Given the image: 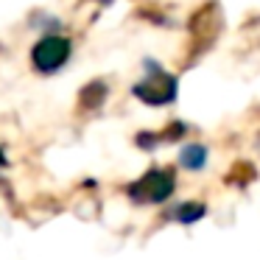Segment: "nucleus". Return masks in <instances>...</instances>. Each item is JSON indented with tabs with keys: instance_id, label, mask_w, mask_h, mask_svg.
Listing matches in <instances>:
<instances>
[{
	"instance_id": "obj_1",
	"label": "nucleus",
	"mask_w": 260,
	"mask_h": 260,
	"mask_svg": "<svg viewBox=\"0 0 260 260\" xmlns=\"http://www.w3.org/2000/svg\"><path fill=\"white\" fill-rule=\"evenodd\" d=\"M174 187H176L174 168H154L146 176H140L135 185H129V196L137 204H159L174 193Z\"/></svg>"
},
{
	"instance_id": "obj_2",
	"label": "nucleus",
	"mask_w": 260,
	"mask_h": 260,
	"mask_svg": "<svg viewBox=\"0 0 260 260\" xmlns=\"http://www.w3.org/2000/svg\"><path fill=\"white\" fill-rule=\"evenodd\" d=\"M73 53V45H70L68 37L59 34H45L34 48H31V64H34L40 73H56L64 62Z\"/></svg>"
},
{
	"instance_id": "obj_3",
	"label": "nucleus",
	"mask_w": 260,
	"mask_h": 260,
	"mask_svg": "<svg viewBox=\"0 0 260 260\" xmlns=\"http://www.w3.org/2000/svg\"><path fill=\"white\" fill-rule=\"evenodd\" d=\"M135 95L140 98V101L151 104V107H162V104L174 101L176 81H174V76L162 73V70H151V76H148L146 81L135 84Z\"/></svg>"
},
{
	"instance_id": "obj_4",
	"label": "nucleus",
	"mask_w": 260,
	"mask_h": 260,
	"mask_svg": "<svg viewBox=\"0 0 260 260\" xmlns=\"http://www.w3.org/2000/svg\"><path fill=\"white\" fill-rule=\"evenodd\" d=\"M81 109H98L104 101H107V84L104 81H92L81 90Z\"/></svg>"
},
{
	"instance_id": "obj_5",
	"label": "nucleus",
	"mask_w": 260,
	"mask_h": 260,
	"mask_svg": "<svg viewBox=\"0 0 260 260\" xmlns=\"http://www.w3.org/2000/svg\"><path fill=\"white\" fill-rule=\"evenodd\" d=\"M204 146H187L185 151H182V165H185V168H202L204 165Z\"/></svg>"
},
{
	"instance_id": "obj_6",
	"label": "nucleus",
	"mask_w": 260,
	"mask_h": 260,
	"mask_svg": "<svg viewBox=\"0 0 260 260\" xmlns=\"http://www.w3.org/2000/svg\"><path fill=\"white\" fill-rule=\"evenodd\" d=\"M204 215V207L199 202H193V204H182L179 210H176V218L182 221V224H193V221H199Z\"/></svg>"
},
{
	"instance_id": "obj_7",
	"label": "nucleus",
	"mask_w": 260,
	"mask_h": 260,
	"mask_svg": "<svg viewBox=\"0 0 260 260\" xmlns=\"http://www.w3.org/2000/svg\"><path fill=\"white\" fill-rule=\"evenodd\" d=\"M6 165V154H3V148H0V168Z\"/></svg>"
}]
</instances>
